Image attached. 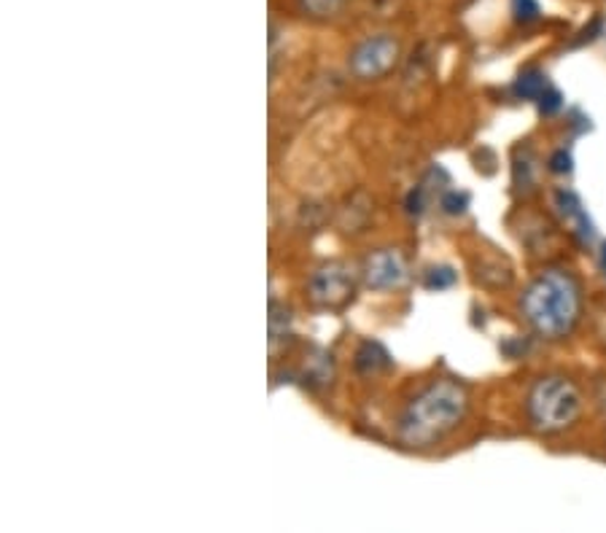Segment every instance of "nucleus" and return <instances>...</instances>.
Returning a JSON list of instances; mask_svg holds the SVG:
<instances>
[{"label": "nucleus", "instance_id": "0eeeda50", "mask_svg": "<svg viewBox=\"0 0 606 533\" xmlns=\"http://www.w3.org/2000/svg\"><path fill=\"white\" fill-rule=\"evenodd\" d=\"M553 202H555V211L561 213L563 222L572 226V235L577 237L580 245H591L593 241H596V226H593L591 216H587V211L583 207V200H580L572 189H559Z\"/></svg>", "mask_w": 606, "mask_h": 533}, {"label": "nucleus", "instance_id": "f3484780", "mask_svg": "<svg viewBox=\"0 0 606 533\" xmlns=\"http://www.w3.org/2000/svg\"><path fill=\"white\" fill-rule=\"evenodd\" d=\"M574 170V159L566 149H559L553 157H550V173L555 175H568Z\"/></svg>", "mask_w": 606, "mask_h": 533}, {"label": "nucleus", "instance_id": "6e6552de", "mask_svg": "<svg viewBox=\"0 0 606 533\" xmlns=\"http://www.w3.org/2000/svg\"><path fill=\"white\" fill-rule=\"evenodd\" d=\"M391 366V355L385 353L383 345L378 342H364L357 353V370L361 375H378V372L389 370Z\"/></svg>", "mask_w": 606, "mask_h": 533}, {"label": "nucleus", "instance_id": "dca6fc26", "mask_svg": "<svg viewBox=\"0 0 606 533\" xmlns=\"http://www.w3.org/2000/svg\"><path fill=\"white\" fill-rule=\"evenodd\" d=\"M539 111H542L544 116H553V114H559L561 108H563V95L559 89H553L550 87L547 92H544L542 97H539Z\"/></svg>", "mask_w": 606, "mask_h": 533}, {"label": "nucleus", "instance_id": "f8f14e48", "mask_svg": "<svg viewBox=\"0 0 606 533\" xmlns=\"http://www.w3.org/2000/svg\"><path fill=\"white\" fill-rule=\"evenodd\" d=\"M305 380L313 385H327L332 380V361L327 353H318L305 364Z\"/></svg>", "mask_w": 606, "mask_h": 533}, {"label": "nucleus", "instance_id": "1a4fd4ad", "mask_svg": "<svg viewBox=\"0 0 606 533\" xmlns=\"http://www.w3.org/2000/svg\"><path fill=\"white\" fill-rule=\"evenodd\" d=\"M547 89H550L547 76H544L542 71H536V67L520 73V76L515 78V87H512V92H515V97H520V100H534V103Z\"/></svg>", "mask_w": 606, "mask_h": 533}, {"label": "nucleus", "instance_id": "9d476101", "mask_svg": "<svg viewBox=\"0 0 606 533\" xmlns=\"http://www.w3.org/2000/svg\"><path fill=\"white\" fill-rule=\"evenodd\" d=\"M291 337V310L280 302H269V345Z\"/></svg>", "mask_w": 606, "mask_h": 533}, {"label": "nucleus", "instance_id": "423d86ee", "mask_svg": "<svg viewBox=\"0 0 606 533\" xmlns=\"http://www.w3.org/2000/svg\"><path fill=\"white\" fill-rule=\"evenodd\" d=\"M361 275H364V284L375 291L400 289L407 280V262H404L402 250L383 248L378 254L366 256Z\"/></svg>", "mask_w": 606, "mask_h": 533}, {"label": "nucleus", "instance_id": "9b49d317", "mask_svg": "<svg viewBox=\"0 0 606 533\" xmlns=\"http://www.w3.org/2000/svg\"><path fill=\"white\" fill-rule=\"evenodd\" d=\"M297 3L313 20H334L351 6V0H297Z\"/></svg>", "mask_w": 606, "mask_h": 533}, {"label": "nucleus", "instance_id": "20e7f679", "mask_svg": "<svg viewBox=\"0 0 606 533\" xmlns=\"http://www.w3.org/2000/svg\"><path fill=\"white\" fill-rule=\"evenodd\" d=\"M400 54H402V46L394 35L378 33V35H370V39H364L357 49H353L351 63L348 65H351L353 76L370 82V78L385 76L391 67L400 63Z\"/></svg>", "mask_w": 606, "mask_h": 533}, {"label": "nucleus", "instance_id": "f257e3e1", "mask_svg": "<svg viewBox=\"0 0 606 533\" xmlns=\"http://www.w3.org/2000/svg\"><path fill=\"white\" fill-rule=\"evenodd\" d=\"M520 310L539 337L561 340L574 332L583 316V289L566 269H544L525 286Z\"/></svg>", "mask_w": 606, "mask_h": 533}, {"label": "nucleus", "instance_id": "7ed1b4c3", "mask_svg": "<svg viewBox=\"0 0 606 533\" xmlns=\"http://www.w3.org/2000/svg\"><path fill=\"white\" fill-rule=\"evenodd\" d=\"M525 415L539 434H561L572 428L583 415V394L566 377H542L525 399Z\"/></svg>", "mask_w": 606, "mask_h": 533}, {"label": "nucleus", "instance_id": "4468645a", "mask_svg": "<svg viewBox=\"0 0 606 533\" xmlns=\"http://www.w3.org/2000/svg\"><path fill=\"white\" fill-rule=\"evenodd\" d=\"M515 183L518 189H525V192L534 186V154L531 151H523V162L515 159Z\"/></svg>", "mask_w": 606, "mask_h": 533}, {"label": "nucleus", "instance_id": "aec40b11", "mask_svg": "<svg viewBox=\"0 0 606 533\" xmlns=\"http://www.w3.org/2000/svg\"><path fill=\"white\" fill-rule=\"evenodd\" d=\"M598 267H602V273L606 275V243L602 245V256H598Z\"/></svg>", "mask_w": 606, "mask_h": 533}, {"label": "nucleus", "instance_id": "a211bd4d", "mask_svg": "<svg viewBox=\"0 0 606 533\" xmlns=\"http://www.w3.org/2000/svg\"><path fill=\"white\" fill-rule=\"evenodd\" d=\"M407 211L413 213V216H421V213L426 211V189L424 186H415L413 192H410Z\"/></svg>", "mask_w": 606, "mask_h": 533}, {"label": "nucleus", "instance_id": "2eb2a0df", "mask_svg": "<svg viewBox=\"0 0 606 533\" xmlns=\"http://www.w3.org/2000/svg\"><path fill=\"white\" fill-rule=\"evenodd\" d=\"M439 207L448 216H464L469 207V194L467 192H445L443 200H439Z\"/></svg>", "mask_w": 606, "mask_h": 533}, {"label": "nucleus", "instance_id": "6ab92c4d", "mask_svg": "<svg viewBox=\"0 0 606 533\" xmlns=\"http://www.w3.org/2000/svg\"><path fill=\"white\" fill-rule=\"evenodd\" d=\"M536 14H539V6L534 0H515V17L520 22L536 20Z\"/></svg>", "mask_w": 606, "mask_h": 533}, {"label": "nucleus", "instance_id": "39448f33", "mask_svg": "<svg viewBox=\"0 0 606 533\" xmlns=\"http://www.w3.org/2000/svg\"><path fill=\"white\" fill-rule=\"evenodd\" d=\"M353 273L351 267L342 262H329V265L318 267L308 280V294L321 308H342L348 299L353 297Z\"/></svg>", "mask_w": 606, "mask_h": 533}, {"label": "nucleus", "instance_id": "f03ea898", "mask_svg": "<svg viewBox=\"0 0 606 533\" xmlns=\"http://www.w3.org/2000/svg\"><path fill=\"white\" fill-rule=\"evenodd\" d=\"M469 394L453 380H434L404 407L396 434L407 447H432L467 418Z\"/></svg>", "mask_w": 606, "mask_h": 533}, {"label": "nucleus", "instance_id": "ddd939ff", "mask_svg": "<svg viewBox=\"0 0 606 533\" xmlns=\"http://www.w3.org/2000/svg\"><path fill=\"white\" fill-rule=\"evenodd\" d=\"M456 280H458L456 269L439 265V267L428 269L426 278H424V286L428 291H445V289H450V286H456Z\"/></svg>", "mask_w": 606, "mask_h": 533}]
</instances>
